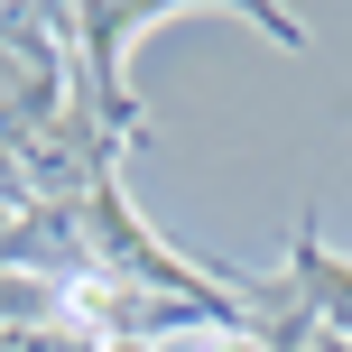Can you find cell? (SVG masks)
<instances>
[{
    "instance_id": "6da1fadb",
    "label": "cell",
    "mask_w": 352,
    "mask_h": 352,
    "mask_svg": "<svg viewBox=\"0 0 352 352\" xmlns=\"http://www.w3.org/2000/svg\"><path fill=\"white\" fill-rule=\"evenodd\" d=\"M223 352H250V343H223Z\"/></svg>"
}]
</instances>
